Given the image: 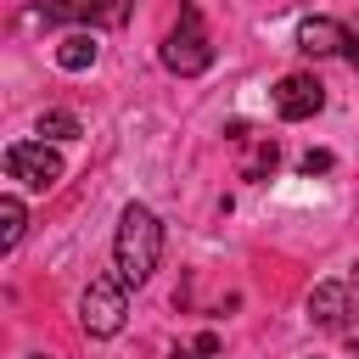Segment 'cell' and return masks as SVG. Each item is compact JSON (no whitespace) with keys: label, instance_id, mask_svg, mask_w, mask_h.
I'll return each mask as SVG.
<instances>
[{"label":"cell","instance_id":"1","mask_svg":"<svg viewBox=\"0 0 359 359\" xmlns=\"http://www.w3.org/2000/svg\"><path fill=\"white\" fill-rule=\"evenodd\" d=\"M157 258H163V224L146 202H129L118 213V236H112V264H118L123 286H146Z\"/></svg>","mask_w":359,"mask_h":359},{"label":"cell","instance_id":"2","mask_svg":"<svg viewBox=\"0 0 359 359\" xmlns=\"http://www.w3.org/2000/svg\"><path fill=\"white\" fill-rule=\"evenodd\" d=\"M163 67H168V73H180V79H196V73H208V67H213V45H208V34H202L196 6H185V11H180V22L168 28V39H163Z\"/></svg>","mask_w":359,"mask_h":359},{"label":"cell","instance_id":"3","mask_svg":"<svg viewBox=\"0 0 359 359\" xmlns=\"http://www.w3.org/2000/svg\"><path fill=\"white\" fill-rule=\"evenodd\" d=\"M123 314H129V297H123V275H95L79 297V325L90 337H118L123 331Z\"/></svg>","mask_w":359,"mask_h":359},{"label":"cell","instance_id":"4","mask_svg":"<svg viewBox=\"0 0 359 359\" xmlns=\"http://www.w3.org/2000/svg\"><path fill=\"white\" fill-rule=\"evenodd\" d=\"M6 174L28 191H50L62 180V157L45 146V140H11L6 146Z\"/></svg>","mask_w":359,"mask_h":359},{"label":"cell","instance_id":"5","mask_svg":"<svg viewBox=\"0 0 359 359\" xmlns=\"http://www.w3.org/2000/svg\"><path fill=\"white\" fill-rule=\"evenodd\" d=\"M325 107V84L314 79V73H286L280 84H275V112L286 118V123H303V118H314Z\"/></svg>","mask_w":359,"mask_h":359},{"label":"cell","instance_id":"6","mask_svg":"<svg viewBox=\"0 0 359 359\" xmlns=\"http://www.w3.org/2000/svg\"><path fill=\"white\" fill-rule=\"evenodd\" d=\"M123 0H39V17L45 22H73V28H90V22H123Z\"/></svg>","mask_w":359,"mask_h":359},{"label":"cell","instance_id":"7","mask_svg":"<svg viewBox=\"0 0 359 359\" xmlns=\"http://www.w3.org/2000/svg\"><path fill=\"white\" fill-rule=\"evenodd\" d=\"M348 39H353V34H348L342 22H331V17H303V22H297V50L314 56V62H320V56H342Z\"/></svg>","mask_w":359,"mask_h":359},{"label":"cell","instance_id":"8","mask_svg":"<svg viewBox=\"0 0 359 359\" xmlns=\"http://www.w3.org/2000/svg\"><path fill=\"white\" fill-rule=\"evenodd\" d=\"M95 56H101V45H95L90 28H67L56 39V67L62 73H84V67H95Z\"/></svg>","mask_w":359,"mask_h":359},{"label":"cell","instance_id":"9","mask_svg":"<svg viewBox=\"0 0 359 359\" xmlns=\"http://www.w3.org/2000/svg\"><path fill=\"white\" fill-rule=\"evenodd\" d=\"M309 320L314 325H342L348 320V286L342 280H320L309 292Z\"/></svg>","mask_w":359,"mask_h":359},{"label":"cell","instance_id":"10","mask_svg":"<svg viewBox=\"0 0 359 359\" xmlns=\"http://www.w3.org/2000/svg\"><path fill=\"white\" fill-rule=\"evenodd\" d=\"M22 230H28V213H22V196H0V247L11 252L17 241H22Z\"/></svg>","mask_w":359,"mask_h":359},{"label":"cell","instance_id":"11","mask_svg":"<svg viewBox=\"0 0 359 359\" xmlns=\"http://www.w3.org/2000/svg\"><path fill=\"white\" fill-rule=\"evenodd\" d=\"M39 140H79V118L73 112H39Z\"/></svg>","mask_w":359,"mask_h":359},{"label":"cell","instance_id":"12","mask_svg":"<svg viewBox=\"0 0 359 359\" xmlns=\"http://www.w3.org/2000/svg\"><path fill=\"white\" fill-rule=\"evenodd\" d=\"M275 163H280V146H275V140H258V151L241 163V180H269Z\"/></svg>","mask_w":359,"mask_h":359},{"label":"cell","instance_id":"13","mask_svg":"<svg viewBox=\"0 0 359 359\" xmlns=\"http://www.w3.org/2000/svg\"><path fill=\"white\" fill-rule=\"evenodd\" d=\"M297 168H303V174H309V180H314V174H331V168H337V157H331V151H320V146H314V151H303V163H297Z\"/></svg>","mask_w":359,"mask_h":359},{"label":"cell","instance_id":"14","mask_svg":"<svg viewBox=\"0 0 359 359\" xmlns=\"http://www.w3.org/2000/svg\"><path fill=\"white\" fill-rule=\"evenodd\" d=\"M348 62H353V73H359V39H348V50H342Z\"/></svg>","mask_w":359,"mask_h":359},{"label":"cell","instance_id":"15","mask_svg":"<svg viewBox=\"0 0 359 359\" xmlns=\"http://www.w3.org/2000/svg\"><path fill=\"white\" fill-rule=\"evenodd\" d=\"M353 292H359V269H353Z\"/></svg>","mask_w":359,"mask_h":359},{"label":"cell","instance_id":"16","mask_svg":"<svg viewBox=\"0 0 359 359\" xmlns=\"http://www.w3.org/2000/svg\"><path fill=\"white\" fill-rule=\"evenodd\" d=\"M28 359H45V353H28Z\"/></svg>","mask_w":359,"mask_h":359}]
</instances>
